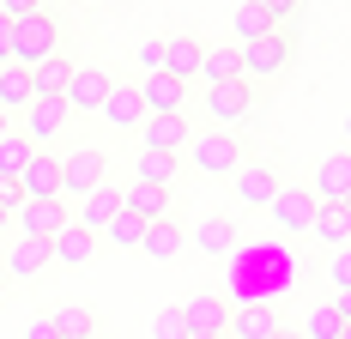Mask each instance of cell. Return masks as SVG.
<instances>
[{
    "instance_id": "6da1fadb",
    "label": "cell",
    "mask_w": 351,
    "mask_h": 339,
    "mask_svg": "<svg viewBox=\"0 0 351 339\" xmlns=\"http://www.w3.org/2000/svg\"><path fill=\"white\" fill-rule=\"evenodd\" d=\"M55 49H61V25H55L49 6H36V12H25V19H12V67L31 73L36 61H49Z\"/></svg>"
},
{
    "instance_id": "7a4b0ae2",
    "label": "cell",
    "mask_w": 351,
    "mask_h": 339,
    "mask_svg": "<svg viewBox=\"0 0 351 339\" xmlns=\"http://www.w3.org/2000/svg\"><path fill=\"white\" fill-rule=\"evenodd\" d=\"M206 128H218V134H237V128H248L254 121V85L248 79H230V85H206Z\"/></svg>"
},
{
    "instance_id": "3957f363",
    "label": "cell",
    "mask_w": 351,
    "mask_h": 339,
    "mask_svg": "<svg viewBox=\"0 0 351 339\" xmlns=\"http://www.w3.org/2000/svg\"><path fill=\"white\" fill-rule=\"evenodd\" d=\"M188 164L200 176H237L243 170V139L237 134H218V128H200L188 139Z\"/></svg>"
},
{
    "instance_id": "277c9868",
    "label": "cell",
    "mask_w": 351,
    "mask_h": 339,
    "mask_svg": "<svg viewBox=\"0 0 351 339\" xmlns=\"http://www.w3.org/2000/svg\"><path fill=\"white\" fill-rule=\"evenodd\" d=\"M104 182H109V152H97V145L61 152V200H85Z\"/></svg>"
},
{
    "instance_id": "5b68a950",
    "label": "cell",
    "mask_w": 351,
    "mask_h": 339,
    "mask_svg": "<svg viewBox=\"0 0 351 339\" xmlns=\"http://www.w3.org/2000/svg\"><path fill=\"white\" fill-rule=\"evenodd\" d=\"M309 194L315 206H351V152H327L309 176Z\"/></svg>"
},
{
    "instance_id": "8992f818",
    "label": "cell",
    "mask_w": 351,
    "mask_h": 339,
    "mask_svg": "<svg viewBox=\"0 0 351 339\" xmlns=\"http://www.w3.org/2000/svg\"><path fill=\"white\" fill-rule=\"evenodd\" d=\"M12 224H19V237H31V242H55L73 218H67V200H25L12 212Z\"/></svg>"
},
{
    "instance_id": "52a82bcc",
    "label": "cell",
    "mask_w": 351,
    "mask_h": 339,
    "mask_svg": "<svg viewBox=\"0 0 351 339\" xmlns=\"http://www.w3.org/2000/svg\"><path fill=\"white\" fill-rule=\"evenodd\" d=\"M182 321H188V334L230 339V303H224V291H194V297L182 303Z\"/></svg>"
},
{
    "instance_id": "ba28073f",
    "label": "cell",
    "mask_w": 351,
    "mask_h": 339,
    "mask_svg": "<svg viewBox=\"0 0 351 339\" xmlns=\"http://www.w3.org/2000/svg\"><path fill=\"white\" fill-rule=\"evenodd\" d=\"M285 67H291V31H273V36H261V43L243 49V79L248 85L254 79H279Z\"/></svg>"
},
{
    "instance_id": "9c48e42d",
    "label": "cell",
    "mask_w": 351,
    "mask_h": 339,
    "mask_svg": "<svg viewBox=\"0 0 351 339\" xmlns=\"http://www.w3.org/2000/svg\"><path fill=\"white\" fill-rule=\"evenodd\" d=\"M73 121V109L67 103H49V97H31V109H25V115H19V121H12V128H19V134L31 139L36 152H43V145H49V139H61V128H67Z\"/></svg>"
},
{
    "instance_id": "30bf717a",
    "label": "cell",
    "mask_w": 351,
    "mask_h": 339,
    "mask_svg": "<svg viewBox=\"0 0 351 339\" xmlns=\"http://www.w3.org/2000/svg\"><path fill=\"white\" fill-rule=\"evenodd\" d=\"M109 91H115V73H109V67H73V85H67V97H61V103H67L73 115H97Z\"/></svg>"
},
{
    "instance_id": "8fae6325",
    "label": "cell",
    "mask_w": 351,
    "mask_h": 339,
    "mask_svg": "<svg viewBox=\"0 0 351 339\" xmlns=\"http://www.w3.org/2000/svg\"><path fill=\"white\" fill-rule=\"evenodd\" d=\"M267 212H273V224H279L285 237L309 231V224H315V194H309V182H291V188H279Z\"/></svg>"
},
{
    "instance_id": "7c38bea8",
    "label": "cell",
    "mask_w": 351,
    "mask_h": 339,
    "mask_svg": "<svg viewBox=\"0 0 351 339\" xmlns=\"http://www.w3.org/2000/svg\"><path fill=\"white\" fill-rule=\"evenodd\" d=\"M237 182V200L243 206H273V194H279V170H273V158H243V170L230 176Z\"/></svg>"
},
{
    "instance_id": "4fadbf2b",
    "label": "cell",
    "mask_w": 351,
    "mask_h": 339,
    "mask_svg": "<svg viewBox=\"0 0 351 339\" xmlns=\"http://www.w3.org/2000/svg\"><path fill=\"white\" fill-rule=\"evenodd\" d=\"M19 194L25 200H61V152H31V164L19 170Z\"/></svg>"
},
{
    "instance_id": "5bb4252c",
    "label": "cell",
    "mask_w": 351,
    "mask_h": 339,
    "mask_svg": "<svg viewBox=\"0 0 351 339\" xmlns=\"http://www.w3.org/2000/svg\"><path fill=\"white\" fill-rule=\"evenodd\" d=\"M188 139H194L188 115H145L140 152H170V158H182V152H188Z\"/></svg>"
},
{
    "instance_id": "9a60e30c",
    "label": "cell",
    "mask_w": 351,
    "mask_h": 339,
    "mask_svg": "<svg viewBox=\"0 0 351 339\" xmlns=\"http://www.w3.org/2000/svg\"><path fill=\"white\" fill-rule=\"evenodd\" d=\"M97 115H104L115 134H134V128H145V97H140V85H121V79H115V91L104 97V109H97Z\"/></svg>"
},
{
    "instance_id": "2e32d148",
    "label": "cell",
    "mask_w": 351,
    "mask_h": 339,
    "mask_svg": "<svg viewBox=\"0 0 351 339\" xmlns=\"http://www.w3.org/2000/svg\"><path fill=\"white\" fill-rule=\"evenodd\" d=\"M279 334H285V321H279V309H273V303L230 309V339H279Z\"/></svg>"
},
{
    "instance_id": "e0dca14e",
    "label": "cell",
    "mask_w": 351,
    "mask_h": 339,
    "mask_svg": "<svg viewBox=\"0 0 351 339\" xmlns=\"http://www.w3.org/2000/svg\"><path fill=\"white\" fill-rule=\"evenodd\" d=\"M115 212H121V188H115V182H104V188H91V194L79 200V218H73V224H79V231H91V237H104Z\"/></svg>"
},
{
    "instance_id": "ac0fdd59",
    "label": "cell",
    "mask_w": 351,
    "mask_h": 339,
    "mask_svg": "<svg viewBox=\"0 0 351 339\" xmlns=\"http://www.w3.org/2000/svg\"><path fill=\"white\" fill-rule=\"evenodd\" d=\"M170 188H145V182H128L121 188V212H134L140 224H158V218H170Z\"/></svg>"
},
{
    "instance_id": "d6986e66",
    "label": "cell",
    "mask_w": 351,
    "mask_h": 339,
    "mask_svg": "<svg viewBox=\"0 0 351 339\" xmlns=\"http://www.w3.org/2000/svg\"><path fill=\"white\" fill-rule=\"evenodd\" d=\"M200 55H206V43L200 36H164V73L170 79H200Z\"/></svg>"
},
{
    "instance_id": "ffe728a7",
    "label": "cell",
    "mask_w": 351,
    "mask_h": 339,
    "mask_svg": "<svg viewBox=\"0 0 351 339\" xmlns=\"http://www.w3.org/2000/svg\"><path fill=\"white\" fill-rule=\"evenodd\" d=\"M140 97H145V115H182L188 109V85L170 79V73H158V79L140 85Z\"/></svg>"
},
{
    "instance_id": "44dd1931",
    "label": "cell",
    "mask_w": 351,
    "mask_h": 339,
    "mask_svg": "<svg viewBox=\"0 0 351 339\" xmlns=\"http://www.w3.org/2000/svg\"><path fill=\"white\" fill-rule=\"evenodd\" d=\"M67 85H73V61H67V55H49V61H36V67H31V97L61 103V97H67Z\"/></svg>"
},
{
    "instance_id": "7402d4cb",
    "label": "cell",
    "mask_w": 351,
    "mask_h": 339,
    "mask_svg": "<svg viewBox=\"0 0 351 339\" xmlns=\"http://www.w3.org/2000/svg\"><path fill=\"white\" fill-rule=\"evenodd\" d=\"M200 79H206V85H230V79H243V49H237V43H206V55H200Z\"/></svg>"
},
{
    "instance_id": "603a6c76",
    "label": "cell",
    "mask_w": 351,
    "mask_h": 339,
    "mask_svg": "<svg viewBox=\"0 0 351 339\" xmlns=\"http://www.w3.org/2000/svg\"><path fill=\"white\" fill-rule=\"evenodd\" d=\"M194 248H200V255H230V248H237V218H230V212H206V218L194 224Z\"/></svg>"
},
{
    "instance_id": "cb8c5ba5",
    "label": "cell",
    "mask_w": 351,
    "mask_h": 339,
    "mask_svg": "<svg viewBox=\"0 0 351 339\" xmlns=\"http://www.w3.org/2000/svg\"><path fill=\"white\" fill-rule=\"evenodd\" d=\"M43 267H49V242H31V237H19L12 248H6V261H0L6 285H12V279H36Z\"/></svg>"
},
{
    "instance_id": "d4e9b609",
    "label": "cell",
    "mask_w": 351,
    "mask_h": 339,
    "mask_svg": "<svg viewBox=\"0 0 351 339\" xmlns=\"http://www.w3.org/2000/svg\"><path fill=\"white\" fill-rule=\"evenodd\" d=\"M176 176H182V158H170V152H134V182L176 194Z\"/></svg>"
},
{
    "instance_id": "484cf974",
    "label": "cell",
    "mask_w": 351,
    "mask_h": 339,
    "mask_svg": "<svg viewBox=\"0 0 351 339\" xmlns=\"http://www.w3.org/2000/svg\"><path fill=\"white\" fill-rule=\"evenodd\" d=\"M230 36H237V49L261 43V36H273V12H267V0H248V6H237V12H230Z\"/></svg>"
},
{
    "instance_id": "4316f807",
    "label": "cell",
    "mask_w": 351,
    "mask_h": 339,
    "mask_svg": "<svg viewBox=\"0 0 351 339\" xmlns=\"http://www.w3.org/2000/svg\"><path fill=\"white\" fill-rule=\"evenodd\" d=\"M91 255H97V237L79 231V224H67L61 237L49 242V261H61V267H91Z\"/></svg>"
},
{
    "instance_id": "83f0119b",
    "label": "cell",
    "mask_w": 351,
    "mask_h": 339,
    "mask_svg": "<svg viewBox=\"0 0 351 339\" xmlns=\"http://www.w3.org/2000/svg\"><path fill=\"white\" fill-rule=\"evenodd\" d=\"M25 109H31V73L25 67H0V115L19 121Z\"/></svg>"
},
{
    "instance_id": "f1b7e54d",
    "label": "cell",
    "mask_w": 351,
    "mask_h": 339,
    "mask_svg": "<svg viewBox=\"0 0 351 339\" xmlns=\"http://www.w3.org/2000/svg\"><path fill=\"white\" fill-rule=\"evenodd\" d=\"M327 248H351V206H315V224H309Z\"/></svg>"
},
{
    "instance_id": "f546056e",
    "label": "cell",
    "mask_w": 351,
    "mask_h": 339,
    "mask_svg": "<svg viewBox=\"0 0 351 339\" xmlns=\"http://www.w3.org/2000/svg\"><path fill=\"white\" fill-rule=\"evenodd\" d=\"M49 321H55V339H97V315L85 303H61Z\"/></svg>"
},
{
    "instance_id": "4dcf8cb0",
    "label": "cell",
    "mask_w": 351,
    "mask_h": 339,
    "mask_svg": "<svg viewBox=\"0 0 351 339\" xmlns=\"http://www.w3.org/2000/svg\"><path fill=\"white\" fill-rule=\"evenodd\" d=\"M152 261H176V248H182V224L176 218H158V224H145V242H140Z\"/></svg>"
},
{
    "instance_id": "1f68e13d",
    "label": "cell",
    "mask_w": 351,
    "mask_h": 339,
    "mask_svg": "<svg viewBox=\"0 0 351 339\" xmlns=\"http://www.w3.org/2000/svg\"><path fill=\"white\" fill-rule=\"evenodd\" d=\"M31 152H36L31 139L19 134V128H6V134H0V176H12V182H19V170L31 164Z\"/></svg>"
},
{
    "instance_id": "d6a6232c",
    "label": "cell",
    "mask_w": 351,
    "mask_h": 339,
    "mask_svg": "<svg viewBox=\"0 0 351 339\" xmlns=\"http://www.w3.org/2000/svg\"><path fill=\"white\" fill-rule=\"evenodd\" d=\"M104 242H109V248H140V242H145V224L134 218V212H115L109 231H104Z\"/></svg>"
},
{
    "instance_id": "836d02e7",
    "label": "cell",
    "mask_w": 351,
    "mask_h": 339,
    "mask_svg": "<svg viewBox=\"0 0 351 339\" xmlns=\"http://www.w3.org/2000/svg\"><path fill=\"white\" fill-rule=\"evenodd\" d=\"M339 327H346V321H339L333 303H315L309 315H303V339H339Z\"/></svg>"
},
{
    "instance_id": "e575fe53",
    "label": "cell",
    "mask_w": 351,
    "mask_h": 339,
    "mask_svg": "<svg viewBox=\"0 0 351 339\" xmlns=\"http://www.w3.org/2000/svg\"><path fill=\"white\" fill-rule=\"evenodd\" d=\"M152 339H188V321H182V303L158 309L152 315Z\"/></svg>"
},
{
    "instance_id": "d590c367",
    "label": "cell",
    "mask_w": 351,
    "mask_h": 339,
    "mask_svg": "<svg viewBox=\"0 0 351 339\" xmlns=\"http://www.w3.org/2000/svg\"><path fill=\"white\" fill-rule=\"evenodd\" d=\"M134 67H140L145 79H158V73H164V36H145L140 49H134Z\"/></svg>"
},
{
    "instance_id": "8d00e7d4",
    "label": "cell",
    "mask_w": 351,
    "mask_h": 339,
    "mask_svg": "<svg viewBox=\"0 0 351 339\" xmlns=\"http://www.w3.org/2000/svg\"><path fill=\"white\" fill-rule=\"evenodd\" d=\"M327 279H333V291H339V297L351 291V248H333V255H327Z\"/></svg>"
},
{
    "instance_id": "74e56055",
    "label": "cell",
    "mask_w": 351,
    "mask_h": 339,
    "mask_svg": "<svg viewBox=\"0 0 351 339\" xmlns=\"http://www.w3.org/2000/svg\"><path fill=\"white\" fill-rule=\"evenodd\" d=\"M19 206H25V194H19V182H12V176H0V212L12 218Z\"/></svg>"
},
{
    "instance_id": "f35d334b",
    "label": "cell",
    "mask_w": 351,
    "mask_h": 339,
    "mask_svg": "<svg viewBox=\"0 0 351 339\" xmlns=\"http://www.w3.org/2000/svg\"><path fill=\"white\" fill-rule=\"evenodd\" d=\"M25 339H55V321H49V315H31V327H25Z\"/></svg>"
},
{
    "instance_id": "ab89813d",
    "label": "cell",
    "mask_w": 351,
    "mask_h": 339,
    "mask_svg": "<svg viewBox=\"0 0 351 339\" xmlns=\"http://www.w3.org/2000/svg\"><path fill=\"white\" fill-rule=\"evenodd\" d=\"M0 303H6V272H0Z\"/></svg>"
},
{
    "instance_id": "60d3db41",
    "label": "cell",
    "mask_w": 351,
    "mask_h": 339,
    "mask_svg": "<svg viewBox=\"0 0 351 339\" xmlns=\"http://www.w3.org/2000/svg\"><path fill=\"white\" fill-rule=\"evenodd\" d=\"M339 339H351V321H346V327H339Z\"/></svg>"
},
{
    "instance_id": "b9f144b4",
    "label": "cell",
    "mask_w": 351,
    "mask_h": 339,
    "mask_svg": "<svg viewBox=\"0 0 351 339\" xmlns=\"http://www.w3.org/2000/svg\"><path fill=\"white\" fill-rule=\"evenodd\" d=\"M346 139H351V109H346Z\"/></svg>"
},
{
    "instance_id": "7bdbcfd3",
    "label": "cell",
    "mask_w": 351,
    "mask_h": 339,
    "mask_svg": "<svg viewBox=\"0 0 351 339\" xmlns=\"http://www.w3.org/2000/svg\"><path fill=\"white\" fill-rule=\"evenodd\" d=\"M6 128H12V121H6V115H0V134H6Z\"/></svg>"
},
{
    "instance_id": "ee69618b",
    "label": "cell",
    "mask_w": 351,
    "mask_h": 339,
    "mask_svg": "<svg viewBox=\"0 0 351 339\" xmlns=\"http://www.w3.org/2000/svg\"><path fill=\"white\" fill-rule=\"evenodd\" d=\"M6 224H12V218H6V212H0V231H6Z\"/></svg>"
},
{
    "instance_id": "f6af8a7d",
    "label": "cell",
    "mask_w": 351,
    "mask_h": 339,
    "mask_svg": "<svg viewBox=\"0 0 351 339\" xmlns=\"http://www.w3.org/2000/svg\"><path fill=\"white\" fill-rule=\"evenodd\" d=\"M188 339H206V334H188Z\"/></svg>"
},
{
    "instance_id": "bcb514c9",
    "label": "cell",
    "mask_w": 351,
    "mask_h": 339,
    "mask_svg": "<svg viewBox=\"0 0 351 339\" xmlns=\"http://www.w3.org/2000/svg\"><path fill=\"white\" fill-rule=\"evenodd\" d=\"M279 339H297V334H279Z\"/></svg>"
}]
</instances>
